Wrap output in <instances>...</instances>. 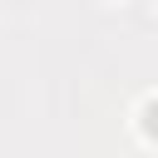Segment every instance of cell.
I'll list each match as a JSON object with an SVG mask.
<instances>
[{
  "instance_id": "1",
  "label": "cell",
  "mask_w": 158,
  "mask_h": 158,
  "mask_svg": "<svg viewBox=\"0 0 158 158\" xmlns=\"http://www.w3.org/2000/svg\"><path fill=\"white\" fill-rule=\"evenodd\" d=\"M138 128H143V138L158 143V99H143V109H138Z\"/></svg>"
}]
</instances>
